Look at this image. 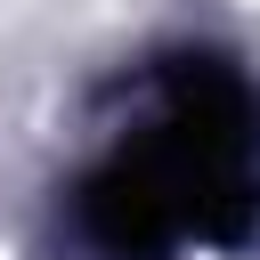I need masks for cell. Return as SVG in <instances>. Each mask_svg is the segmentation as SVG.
Returning <instances> with one entry per match:
<instances>
[{"instance_id":"obj_1","label":"cell","mask_w":260,"mask_h":260,"mask_svg":"<svg viewBox=\"0 0 260 260\" xmlns=\"http://www.w3.org/2000/svg\"><path fill=\"white\" fill-rule=\"evenodd\" d=\"M236 8H252V16H260V0H236Z\"/></svg>"},{"instance_id":"obj_2","label":"cell","mask_w":260,"mask_h":260,"mask_svg":"<svg viewBox=\"0 0 260 260\" xmlns=\"http://www.w3.org/2000/svg\"><path fill=\"white\" fill-rule=\"evenodd\" d=\"M0 260H8V252H0Z\"/></svg>"}]
</instances>
